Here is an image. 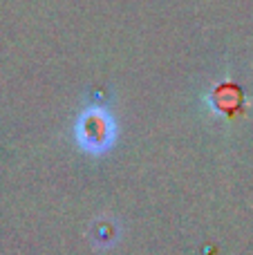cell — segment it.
<instances>
[{"label": "cell", "mask_w": 253, "mask_h": 255, "mask_svg": "<svg viewBox=\"0 0 253 255\" xmlns=\"http://www.w3.org/2000/svg\"><path fill=\"white\" fill-rule=\"evenodd\" d=\"M74 141L88 154H106L117 141V121L103 106H88L74 121Z\"/></svg>", "instance_id": "1"}]
</instances>
